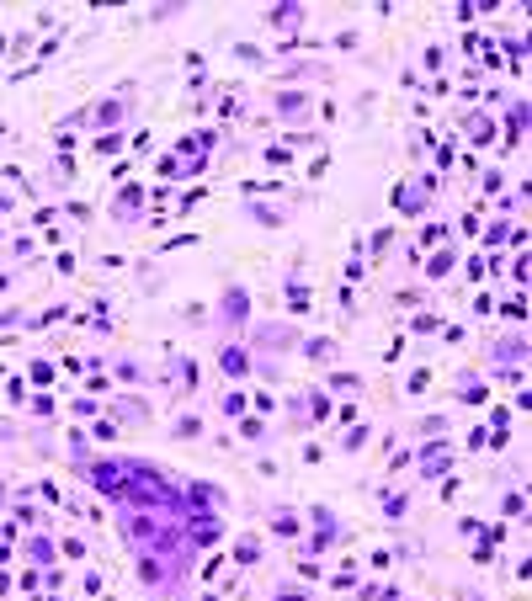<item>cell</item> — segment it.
I'll use <instances>...</instances> for the list:
<instances>
[{
    "instance_id": "7a4b0ae2",
    "label": "cell",
    "mask_w": 532,
    "mask_h": 601,
    "mask_svg": "<svg viewBox=\"0 0 532 601\" xmlns=\"http://www.w3.org/2000/svg\"><path fill=\"white\" fill-rule=\"evenodd\" d=\"M218 362H224V373H234V378H240L245 367H251V357H245L240 346H224V351H218Z\"/></svg>"
},
{
    "instance_id": "277c9868",
    "label": "cell",
    "mask_w": 532,
    "mask_h": 601,
    "mask_svg": "<svg viewBox=\"0 0 532 601\" xmlns=\"http://www.w3.org/2000/svg\"><path fill=\"white\" fill-rule=\"evenodd\" d=\"M133 208H139V186H128L122 203H112V213H122V224H133Z\"/></svg>"
},
{
    "instance_id": "8992f818",
    "label": "cell",
    "mask_w": 532,
    "mask_h": 601,
    "mask_svg": "<svg viewBox=\"0 0 532 601\" xmlns=\"http://www.w3.org/2000/svg\"><path fill=\"white\" fill-rule=\"evenodd\" d=\"M6 590H11V580H6V575H0V596H6Z\"/></svg>"
},
{
    "instance_id": "5b68a950",
    "label": "cell",
    "mask_w": 532,
    "mask_h": 601,
    "mask_svg": "<svg viewBox=\"0 0 532 601\" xmlns=\"http://www.w3.org/2000/svg\"><path fill=\"white\" fill-rule=\"evenodd\" d=\"M59 548H64V559H85V543H80V538H64Z\"/></svg>"
},
{
    "instance_id": "6da1fadb",
    "label": "cell",
    "mask_w": 532,
    "mask_h": 601,
    "mask_svg": "<svg viewBox=\"0 0 532 601\" xmlns=\"http://www.w3.org/2000/svg\"><path fill=\"white\" fill-rule=\"evenodd\" d=\"M128 107H133V96H107L96 107V122H122V118H128Z\"/></svg>"
},
{
    "instance_id": "3957f363",
    "label": "cell",
    "mask_w": 532,
    "mask_h": 601,
    "mask_svg": "<svg viewBox=\"0 0 532 601\" xmlns=\"http://www.w3.org/2000/svg\"><path fill=\"white\" fill-rule=\"evenodd\" d=\"M27 559H32V564H53V543L49 538H32V543H27Z\"/></svg>"
}]
</instances>
